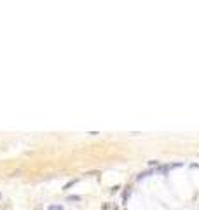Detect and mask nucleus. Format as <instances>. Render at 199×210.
<instances>
[{
    "instance_id": "f03ea898",
    "label": "nucleus",
    "mask_w": 199,
    "mask_h": 210,
    "mask_svg": "<svg viewBox=\"0 0 199 210\" xmlns=\"http://www.w3.org/2000/svg\"><path fill=\"white\" fill-rule=\"evenodd\" d=\"M68 200H70V201H79L80 196H68Z\"/></svg>"
},
{
    "instance_id": "f257e3e1",
    "label": "nucleus",
    "mask_w": 199,
    "mask_h": 210,
    "mask_svg": "<svg viewBox=\"0 0 199 210\" xmlns=\"http://www.w3.org/2000/svg\"><path fill=\"white\" fill-rule=\"evenodd\" d=\"M47 210H65V208H63V205H49Z\"/></svg>"
}]
</instances>
